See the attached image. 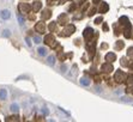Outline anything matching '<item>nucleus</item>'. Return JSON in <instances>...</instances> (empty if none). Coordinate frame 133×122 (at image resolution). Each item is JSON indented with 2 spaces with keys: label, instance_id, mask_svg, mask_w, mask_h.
Segmentation results:
<instances>
[{
  "label": "nucleus",
  "instance_id": "nucleus-1",
  "mask_svg": "<svg viewBox=\"0 0 133 122\" xmlns=\"http://www.w3.org/2000/svg\"><path fill=\"white\" fill-rule=\"evenodd\" d=\"M0 17H1L2 19H8V18L11 17V12H10L8 10H2V11L0 12Z\"/></svg>",
  "mask_w": 133,
  "mask_h": 122
},
{
  "label": "nucleus",
  "instance_id": "nucleus-2",
  "mask_svg": "<svg viewBox=\"0 0 133 122\" xmlns=\"http://www.w3.org/2000/svg\"><path fill=\"white\" fill-rule=\"evenodd\" d=\"M11 111H12V113H18V111H19V107H18L17 103H13V104L11 105Z\"/></svg>",
  "mask_w": 133,
  "mask_h": 122
},
{
  "label": "nucleus",
  "instance_id": "nucleus-3",
  "mask_svg": "<svg viewBox=\"0 0 133 122\" xmlns=\"http://www.w3.org/2000/svg\"><path fill=\"white\" fill-rule=\"evenodd\" d=\"M6 97H7V91L5 89L0 90V99H6Z\"/></svg>",
  "mask_w": 133,
  "mask_h": 122
},
{
  "label": "nucleus",
  "instance_id": "nucleus-4",
  "mask_svg": "<svg viewBox=\"0 0 133 122\" xmlns=\"http://www.w3.org/2000/svg\"><path fill=\"white\" fill-rule=\"evenodd\" d=\"M80 84H82V85L89 86V85H90V80H89L88 78H82V79H80Z\"/></svg>",
  "mask_w": 133,
  "mask_h": 122
},
{
  "label": "nucleus",
  "instance_id": "nucleus-5",
  "mask_svg": "<svg viewBox=\"0 0 133 122\" xmlns=\"http://www.w3.org/2000/svg\"><path fill=\"white\" fill-rule=\"evenodd\" d=\"M55 63V58L53 56V55H50V56H48V65H50V66H53Z\"/></svg>",
  "mask_w": 133,
  "mask_h": 122
},
{
  "label": "nucleus",
  "instance_id": "nucleus-6",
  "mask_svg": "<svg viewBox=\"0 0 133 122\" xmlns=\"http://www.w3.org/2000/svg\"><path fill=\"white\" fill-rule=\"evenodd\" d=\"M38 54L41 55V56H44L46 54H47V50H46V48H38Z\"/></svg>",
  "mask_w": 133,
  "mask_h": 122
},
{
  "label": "nucleus",
  "instance_id": "nucleus-7",
  "mask_svg": "<svg viewBox=\"0 0 133 122\" xmlns=\"http://www.w3.org/2000/svg\"><path fill=\"white\" fill-rule=\"evenodd\" d=\"M17 18H18V22H19V24H21V25H23V24H24V18H23L21 14H18V16H17Z\"/></svg>",
  "mask_w": 133,
  "mask_h": 122
},
{
  "label": "nucleus",
  "instance_id": "nucleus-8",
  "mask_svg": "<svg viewBox=\"0 0 133 122\" xmlns=\"http://www.w3.org/2000/svg\"><path fill=\"white\" fill-rule=\"evenodd\" d=\"M10 35H11V34H10V31L8 30L4 31V36H5V37H10Z\"/></svg>",
  "mask_w": 133,
  "mask_h": 122
},
{
  "label": "nucleus",
  "instance_id": "nucleus-9",
  "mask_svg": "<svg viewBox=\"0 0 133 122\" xmlns=\"http://www.w3.org/2000/svg\"><path fill=\"white\" fill-rule=\"evenodd\" d=\"M34 41H35V43H40V42H41V38H40V37H35Z\"/></svg>",
  "mask_w": 133,
  "mask_h": 122
},
{
  "label": "nucleus",
  "instance_id": "nucleus-10",
  "mask_svg": "<svg viewBox=\"0 0 133 122\" xmlns=\"http://www.w3.org/2000/svg\"><path fill=\"white\" fill-rule=\"evenodd\" d=\"M25 41H27V44L30 47V46H31V42H30V40H29V38H25Z\"/></svg>",
  "mask_w": 133,
  "mask_h": 122
},
{
  "label": "nucleus",
  "instance_id": "nucleus-11",
  "mask_svg": "<svg viewBox=\"0 0 133 122\" xmlns=\"http://www.w3.org/2000/svg\"><path fill=\"white\" fill-rule=\"evenodd\" d=\"M42 111H43V114H48V110H47L46 108H43V110H42Z\"/></svg>",
  "mask_w": 133,
  "mask_h": 122
}]
</instances>
